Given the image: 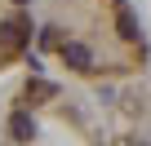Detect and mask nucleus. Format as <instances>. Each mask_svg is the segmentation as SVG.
Listing matches in <instances>:
<instances>
[{"instance_id": "obj_1", "label": "nucleus", "mask_w": 151, "mask_h": 146, "mask_svg": "<svg viewBox=\"0 0 151 146\" xmlns=\"http://www.w3.org/2000/svg\"><path fill=\"white\" fill-rule=\"evenodd\" d=\"M27 36H31V27H27V22H18V18L0 27V62H5V58H14V53H22Z\"/></svg>"}, {"instance_id": "obj_2", "label": "nucleus", "mask_w": 151, "mask_h": 146, "mask_svg": "<svg viewBox=\"0 0 151 146\" xmlns=\"http://www.w3.org/2000/svg\"><path fill=\"white\" fill-rule=\"evenodd\" d=\"M58 49H62V62H67L71 71H93V53H89L85 44L71 40V44H58Z\"/></svg>"}, {"instance_id": "obj_3", "label": "nucleus", "mask_w": 151, "mask_h": 146, "mask_svg": "<svg viewBox=\"0 0 151 146\" xmlns=\"http://www.w3.org/2000/svg\"><path fill=\"white\" fill-rule=\"evenodd\" d=\"M9 137H14V142H31V137H36V120H31L27 111H14V115H9Z\"/></svg>"}, {"instance_id": "obj_4", "label": "nucleus", "mask_w": 151, "mask_h": 146, "mask_svg": "<svg viewBox=\"0 0 151 146\" xmlns=\"http://www.w3.org/2000/svg\"><path fill=\"white\" fill-rule=\"evenodd\" d=\"M49 98H58V84H49V80H27V102H49Z\"/></svg>"}, {"instance_id": "obj_5", "label": "nucleus", "mask_w": 151, "mask_h": 146, "mask_svg": "<svg viewBox=\"0 0 151 146\" xmlns=\"http://www.w3.org/2000/svg\"><path fill=\"white\" fill-rule=\"evenodd\" d=\"M116 31H120V36H124V40H138V22H133V14H129V9H124V5H120V9H116Z\"/></svg>"}, {"instance_id": "obj_6", "label": "nucleus", "mask_w": 151, "mask_h": 146, "mask_svg": "<svg viewBox=\"0 0 151 146\" xmlns=\"http://www.w3.org/2000/svg\"><path fill=\"white\" fill-rule=\"evenodd\" d=\"M129 146H142V142H129Z\"/></svg>"}, {"instance_id": "obj_7", "label": "nucleus", "mask_w": 151, "mask_h": 146, "mask_svg": "<svg viewBox=\"0 0 151 146\" xmlns=\"http://www.w3.org/2000/svg\"><path fill=\"white\" fill-rule=\"evenodd\" d=\"M18 5H27V0H18Z\"/></svg>"}]
</instances>
